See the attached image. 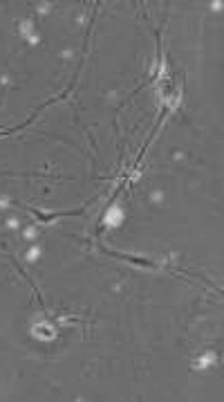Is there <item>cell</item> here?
Returning <instances> with one entry per match:
<instances>
[{
  "label": "cell",
  "instance_id": "5",
  "mask_svg": "<svg viewBox=\"0 0 224 402\" xmlns=\"http://www.w3.org/2000/svg\"><path fill=\"white\" fill-rule=\"evenodd\" d=\"M7 227L16 229V227H18V220H16V218H9V220H7Z\"/></svg>",
  "mask_w": 224,
  "mask_h": 402
},
{
  "label": "cell",
  "instance_id": "6",
  "mask_svg": "<svg viewBox=\"0 0 224 402\" xmlns=\"http://www.w3.org/2000/svg\"><path fill=\"white\" fill-rule=\"evenodd\" d=\"M25 236L29 238V240H32L34 236H36V232H34V227H29V229H27V232H25Z\"/></svg>",
  "mask_w": 224,
  "mask_h": 402
},
{
  "label": "cell",
  "instance_id": "2",
  "mask_svg": "<svg viewBox=\"0 0 224 402\" xmlns=\"http://www.w3.org/2000/svg\"><path fill=\"white\" fill-rule=\"evenodd\" d=\"M123 220H125V214H123V209H121L119 204H114V207H110V209L105 211V225L119 227Z\"/></svg>",
  "mask_w": 224,
  "mask_h": 402
},
{
  "label": "cell",
  "instance_id": "8",
  "mask_svg": "<svg viewBox=\"0 0 224 402\" xmlns=\"http://www.w3.org/2000/svg\"><path fill=\"white\" fill-rule=\"evenodd\" d=\"M211 7H213V11H220V9H222V2H213Z\"/></svg>",
  "mask_w": 224,
  "mask_h": 402
},
{
  "label": "cell",
  "instance_id": "4",
  "mask_svg": "<svg viewBox=\"0 0 224 402\" xmlns=\"http://www.w3.org/2000/svg\"><path fill=\"white\" fill-rule=\"evenodd\" d=\"M38 256H41V249H38V247H32L29 252H27V261H29V263H34Z\"/></svg>",
  "mask_w": 224,
  "mask_h": 402
},
{
  "label": "cell",
  "instance_id": "7",
  "mask_svg": "<svg viewBox=\"0 0 224 402\" xmlns=\"http://www.w3.org/2000/svg\"><path fill=\"white\" fill-rule=\"evenodd\" d=\"M162 198H164L162 191H155V193H152V200H155V202H157V200H162Z\"/></svg>",
  "mask_w": 224,
  "mask_h": 402
},
{
  "label": "cell",
  "instance_id": "3",
  "mask_svg": "<svg viewBox=\"0 0 224 402\" xmlns=\"http://www.w3.org/2000/svg\"><path fill=\"white\" fill-rule=\"evenodd\" d=\"M215 353H206L204 355V357H199L197 362H195V366H197V369H209V366H213L215 364Z\"/></svg>",
  "mask_w": 224,
  "mask_h": 402
},
{
  "label": "cell",
  "instance_id": "1",
  "mask_svg": "<svg viewBox=\"0 0 224 402\" xmlns=\"http://www.w3.org/2000/svg\"><path fill=\"white\" fill-rule=\"evenodd\" d=\"M32 335L36 337V339H41V342H52L56 337V328L49 326V324H36L34 330H32Z\"/></svg>",
  "mask_w": 224,
  "mask_h": 402
}]
</instances>
